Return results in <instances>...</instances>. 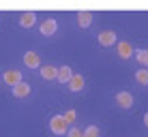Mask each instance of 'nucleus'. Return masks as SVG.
<instances>
[{
	"label": "nucleus",
	"mask_w": 148,
	"mask_h": 137,
	"mask_svg": "<svg viewBox=\"0 0 148 137\" xmlns=\"http://www.w3.org/2000/svg\"><path fill=\"white\" fill-rule=\"evenodd\" d=\"M67 120H64V116H54L52 120H49V129H52V133L56 135H64V133H69V129H67Z\"/></svg>",
	"instance_id": "obj_1"
},
{
	"label": "nucleus",
	"mask_w": 148,
	"mask_h": 137,
	"mask_svg": "<svg viewBox=\"0 0 148 137\" xmlns=\"http://www.w3.org/2000/svg\"><path fill=\"white\" fill-rule=\"evenodd\" d=\"M4 82H7L9 86H17V84H22V73H19L17 69H9L7 73H4Z\"/></svg>",
	"instance_id": "obj_2"
},
{
	"label": "nucleus",
	"mask_w": 148,
	"mask_h": 137,
	"mask_svg": "<svg viewBox=\"0 0 148 137\" xmlns=\"http://www.w3.org/2000/svg\"><path fill=\"white\" fill-rule=\"evenodd\" d=\"M116 103H118V107H122V109H129L131 105H133V94L118 92V94H116Z\"/></svg>",
	"instance_id": "obj_3"
},
{
	"label": "nucleus",
	"mask_w": 148,
	"mask_h": 137,
	"mask_svg": "<svg viewBox=\"0 0 148 137\" xmlns=\"http://www.w3.org/2000/svg\"><path fill=\"white\" fill-rule=\"evenodd\" d=\"M99 43L103 45V47L114 45L116 43V32H112V30H103V32H99Z\"/></svg>",
	"instance_id": "obj_4"
},
{
	"label": "nucleus",
	"mask_w": 148,
	"mask_h": 137,
	"mask_svg": "<svg viewBox=\"0 0 148 137\" xmlns=\"http://www.w3.org/2000/svg\"><path fill=\"white\" fill-rule=\"evenodd\" d=\"M56 28H58L56 19H45V22L41 24V34H45V37H52V34L56 32Z\"/></svg>",
	"instance_id": "obj_5"
},
{
	"label": "nucleus",
	"mask_w": 148,
	"mask_h": 137,
	"mask_svg": "<svg viewBox=\"0 0 148 137\" xmlns=\"http://www.w3.org/2000/svg\"><path fill=\"white\" fill-rule=\"evenodd\" d=\"M116 52H118L120 58H129V56L133 54V47H131V43L120 41V43H116Z\"/></svg>",
	"instance_id": "obj_6"
},
{
	"label": "nucleus",
	"mask_w": 148,
	"mask_h": 137,
	"mask_svg": "<svg viewBox=\"0 0 148 137\" xmlns=\"http://www.w3.org/2000/svg\"><path fill=\"white\" fill-rule=\"evenodd\" d=\"M41 77L47 79V82H49V79H58V69L52 67V64H47V67L41 69Z\"/></svg>",
	"instance_id": "obj_7"
},
{
	"label": "nucleus",
	"mask_w": 148,
	"mask_h": 137,
	"mask_svg": "<svg viewBox=\"0 0 148 137\" xmlns=\"http://www.w3.org/2000/svg\"><path fill=\"white\" fill-rule=\"evenodd\" d=\"M24 62H26V67H30V69H37L39 67L37 52H26V54H24Z\"/></svg>",
	"instance_id": "obj_8"
},
{
	"label": "nucleus",
	"mask_w": 148,
	"mask_h": 137,
	"mask_svg": "<svg viewBox=\"0 0 148 137\" xmlns=\"http://www.w3.org/2000/svg\"><path fill=\"white\" fill-rule=\"evenodd\" d=\"M71 79H73L71 69H69V67H60V69H58V82H60V84H69Z\"/></svg>",
	"instance_id": "obj_9"
},
{
	"label": "nucleus",
	"mask_w": 148,
	"mask_h": 137,
	"mask_svg": "<svg viewBox=\"0 0 148 137\" xmlns=\"http://www.w3.org/2000/svg\"><path fill=\"white\" fill-rule=\"evenodd\" d=\"M90 22H92V13H90V11H79L77 13V24L82 28L90 26Z\"/></svg>",
	"instance_id": "obj_10"
},
{
	"label": "nucleus",
	"mask_w": 148,
	"mask_h": 137,
	"mask_svg": "<svg viewBox=\"0 0 148 137\" xmlns=\"http://www.w3.org/2000/svg\"><path fill=\"white\" fill-rule=\"evenodd\" d=\"M34 22H37V15H34L32 11H26V13L22 15V19H19V24H22L24 28H30Z\"/></svg>",
	"instance_id": "obj_11"
},
{
	"label": "nucleus",
	"mask_w": 148,
	"mask_h": 137,
	"mask_svg": "<svg viewBox=\"0 0 148 137\" xmlns=\"http://www.w3.org/2000/svg\"><path fill=\"white\" fill-rule=\"evenodd\" d=\"M30 92V84H17V86H15V88H13V94L15 96H17V99H24V96H26Z\"/></svg>",
	"instance_id": "obj_12"
},
{
	"label": "nucleus",
	"mask_w": 148,
	"mask_h": 137,
	"mask_svg": "<svg viewBox=\"0 0 148 137\" xmlns=\"http://www.w3.org/2000/svg\"><path fill=\"white\" fill-rule=\"evenodd\" d=\"M69 88L73 90V92H79V90L84 88V77H82V75H73V79L69 82Z\"/></svg>",
	"instance_id": "obj_13"
},
{
	"label": "nucleus",
	"mask_w": 148,
	"mask_h": 137,
	"mask_svg": "<svg viewBox=\"0 0 148 137\" xmlns=\"http://www.w3.org/2000/svg\"><path fill=\"white\" fill-rule=\"evenodd\" d=\"M135 79H137L142 86H148V69H140V71L135 73Z\"/></svg>",
	"instance_id": "obj_14"
},
{
	"label": "nucleus",
	"mask_w": 148,
	"mask_h": 137,
	"mask_svg": "<svg viewBox=\"0 0 148 137\" xmlns=\"http://www.w3.org/2000/svg\"><path fill=\"white\" fill-rule=\"evenodd\" d=\"M137 62L148 67V49H140V52H137Z\"/></svg>",
	"instance_id": "obj_15"
},
{
	"label": "nucleus",
	"mask_w": 148,
	"mask_h": 137,
	"mask_svg": "<svg viewBox=\"0 0 148 137\" xmlns=\"http://www.w3.org/2000/svg\"><path fill=\"white\" fill-rule=\"evenodd\" d=\"M84 135H86V137H99V135H101V133H99V126H95V124H90V126H88V129H86V131H84Z\"/></svg>",
	"instance_id": "obj_16"
},
{
	"label": "nucleus",
	"mask_w": 148,
	"mask_h": 137,
	"mask_svg": "<svg viewBox=\"0 0 148 137\" xmlns=\"http://www.w3.org/2000/svg\"><path fill=\"white\" fill-rule=\"evenodd\" d=\"M67 137H86L84 133H82V129H69V133H67Z\"/></svg>",
	"instance_id": "obj_17"
},
{
	"label": "nucleus",
	"mask_w": 148,
	"mask_h": 137,
	"mask_svg": "<svg viewBox=\"0 0 148 137\" xmlns=\"http://www.w3.org/2000/svg\"><path fill=\"white\" fill-rule=\"evenodd\" d=\"M64 120H67V122H73V120H75V111H73V109H69L67 114H64Z\"/></svg>",
	"instance_id": "obj_18"
},
{
	"label": "nucleus",
	"mask_w": 148,
	"mask_h": 137,
	"mask_svg": "<svg viewBox=\"0 0 148 137\" xmlns=\"http://www.w3.org/2000/svg\"><path fill=\"white\" fill-rule=\"evenodd\" d=\"M144 124L148 126V114H144Z\"/></svg>",
	"instance_id": "obj_19"
}]
</instances>
